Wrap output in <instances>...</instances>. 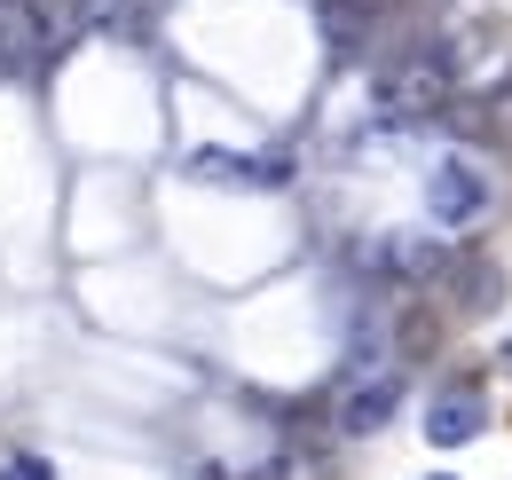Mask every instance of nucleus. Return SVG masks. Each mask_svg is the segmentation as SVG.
Segmentation results:
<instances>
[{
    "instance_id": "obj_9",
    "label": "nucleus",
    "mask_w": 512,
    "mask_h": 480,
    "mask_svg": "<svg viewBox=\"0 0 512 480\" xmlns=\"http://www.w3.org/2000/svg\"><path fill=\"white\" fill-rule=\"evenodd\" d=\"M197 181H276V166H253V158H221V150H205V158H197Z\"/></svg>"
},
{
    "instance_id": "obj_3",
    "label": "nucleus",
    "mask_w": 512,
    "mask_h": 480,
    "mask_svg": "<svg viewBox=\"0 0 512 480\" xmlns=\"http://www.w3.org/2000/svg\"><path fill=\"white\" fill-rule=\"evenodd\" d=\"M40 56H56L48 0H0V63H40Z\"/></svg>"
},
{
    "instance_id": "obj_4",
    "label": "nucleus",
    "mask_w": 512,
    "mask_h": 480,
    "mask_svg": "<svg viewBox=\"0 0 512 480\" xmlns=\"http://www.w3.org/2000/svg\"><path fill=\"white\" fill-rule=\"evenodd\" d=\"M371 268H379V276H402V284H426V276H442V244L410 237V229H386V237L371 244Z\"/></svg>"
},
{
    "instance_id": "obj_10",
    "label": "nucleus",
    "mask_w": 512,
    "mask_h": 480,
    "mask_svg": "<svg viewBox=\"0 0 512 480\" xmlns=\"http://www.w3.org/2000/svg\"><path fill=\"white\" fill-rule=\"evenodd\" d=\"M0 480H56V473H48V457L16 449V457H0Z\"/></svg>"
},
{
    "instance_id": "obj_7",
    "label": "nucleus",
    "mask_w": 512,
    "mask_h": 480,
    "mask_svg": "<svg viewBox=\"0 0 512 480\" xmlns=\"http://www.w3.org/2000/svg\"><path fill=\"white\" fill-rule=\"evenodd\" d=\"M379 16H386V0H323V32H331L339 48H363Z\"/></svg>"
},
{
    "instance_id": "obj_1",
    "label": "nucleus",
    "mask_w": 512,
    "mask_h": 480,
    "mask_svg": "<svg viewBox=\"0 0 512 480\" xmlns=\"http://www.w3.org/2000/svg\"><path fill=\"white\" fill-rule=\"evenodd\" d=\"M371 103H379L386 119H434L449 103V56L442 48H410V56H394L371 79Z\"/></svg>"
},
{
    "instance_id": "obj_2",
    "label": "nucleus",
    "mask_w": 512,
    "mask_h": 480,
    "mask_svg": "<svg viewBox=\"0 0 512 480\" xmlns=\"http://www.w3.org/2000/svg\"><path fill=\"white\" fill-rule=\"evenodd\" d=\"M426 213H434L442 229H473V221L489 213V174H481L473 158H442V166L426 174Z\"/></svg>"
},
{
    "instance_id": "obj_5",
    "label": "nucleus",
    "mask_w": 512,
    "mask_h": 480,
    "mask_svg": "<svg viewBox=\"0 0 512 480\" xmlns=\"http://www.w3.org/2000/svg\"><path fill=\"white\" fill-rule=\"evenodd\" d=\"M473 433H481V394H473V386H457V394H442V402L426 410V441H434V449H465Z\"/></svg>"
},
{
    "instance_id": "obj_8",
    "label": "nucleus",
    "mask_w": 512,
    "mask_h": 480,
    "mask_svg": "<svg viewBox=\"0 0 512 480\" xmlns=\"http://www.w3.org/2000/svg\"><path fill=\"white\" fill-rule=\"evenodd\" d=\"M497 300H505V276H497L489 260H473V268L457 276V307H473V315H481V307H497Z\"/></svg>"
},
{
    "instance_id": "obj_11",
    "label": "nucleus",
    "mask_w": 512,
    "mask_h": 480,
    "mask_svg": "<svg viewBox=\"0 0 512 480\" xmlns=\"http://www.w3.org/2000/svg\"><path fill=\"white\" fill-rule=\"evenodd\" d=\"M497 362H505V370H512V339H505V355H497Z\"/></svg>"
},
{
    "instance_id": "obj_6",
    "label": "nucleus",
    "mask_w": 512,
    "mask_h": 480,
    "mask_svg": "<svg viewBox=\"0 0 512 480\" xmlns=\"http://www.w3.org/2000/svg\"><path fill=\"white\" fill-rule=\"evenodd\" d=\"M394 402H402V378H363V386L339 402V425H347V433H379V425L394 418Z\"/></svg>"
}]
</instances>
